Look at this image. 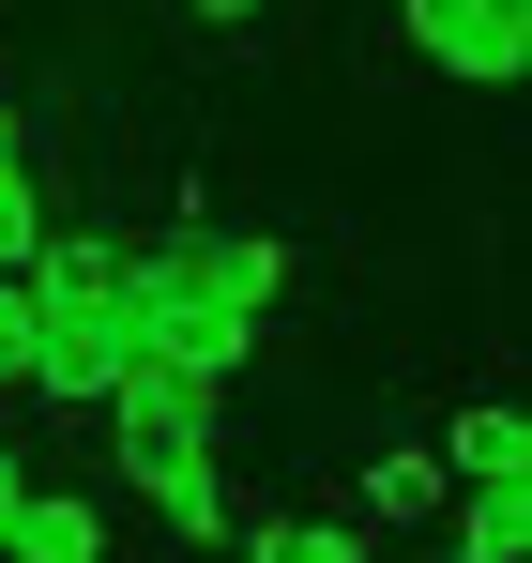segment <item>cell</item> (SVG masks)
Returning <instances> with one entry per match:
<instances>
[{
  "mask_svg": "<svg viewBox=\"0 0 532 563\" xmlns=\"http://www.w3.org/2000/svg\"><path fill=\"white\" fill-rule=\"evenodd\" d=\"M351 518L365 533H426V518H442V457H426V442H380V457L351 472Z\"/></svg>",
  "mask_w": 532,
  "mask_h": 563,
  "instance_id": "obj_5",
  "label": "cell"
},
{
  "mask_svg": "<svg viewBox=\"0 0 532 563\" xmlns=\"http://www.w3.org/2000/svg\"><path fill=\"white\" fill-rule=\"evenodd\" d=\"M229 563H380V533H365L351 503H320V518H244Z\"/></svg>",
  "mask_w": 532,
  "mask_h": 563,
  "instance_id": "obj_7",
  "label": "cell"
},
{
  "mask_svg": "<svg viewBox=\"0 0 532 563\" xmlns=\"http://www.w3.org/2000/svg\"><path fill=\"white\" fill-rule=\"evenodd\" d=\"M15 503H31V472H15V457H0V533H15Z\"/></svg>",
  "mask_w": 532,
  "mask_h": 563,
  "instance_id": "obj_12",
  "label": "cell"
},
{
  "mask_svg": "<svg viewBox=\"0 0 532 563\" xmlns=\"http://www.w3.org/2000/svg\"><path fill=\"white\" fill-rule=\"evenodd\" d=\"M0 563H107V503L91 487H31L15 533H0Z\"/></svg>",
  "mask_w": 532,
  "mask_h": 563,
  "instance_id": "obj_6",
  "label": "cell"
},
{
  "mask_svg": "<svg viewBox=\"0 0 532 563\" xmlns=\"http://www.w3.org/2000/svg\"><path fill=\"white\" fill-rule=\"evenodd\" d=\"M182 15H198V31H259L274 0H182Z\"/></svg>",
  "mask_w": 532,
  "mask_h": 563,
  "instance_id": "obj_11",
  "label": "cell"
},
{
  "mask_svg": "<svg viewBox=\"0 0 532 563\" xmlns=\"http://www.w3.org/2000/svg\"><path fill=\"white\" fill-rule=\"evenodd\" d=\"M426 457H442V487H487V472H532V411H502V396H472V411H456V427L426 442Z\"/></svg>",
  "mask_w": 532,
  "mask_h": 563,
  "instance_id": "obj_8",
  "label": "cell"
},
{
  "mask_svg": "<svg viewBox=\"0 0 532 563\" xmlns=\"http://www.w3.org/2000/svg\"><path fill=\"white\" fill-rule=\"evenodd\" d=\"M0 396H31V275H0Z\"/></svg>",
  "mask_w": 532,
  "mask_h": 563,
  "instance_id": "obj_10",
  "label": "cell"
},
{
  "mask_svg": "<svg viewBox=\"0 0 532 563\" xmlns=\"http://www.w3.org/2000/svg\"><path fill=\"white\" fill-rule=\"evenodd\" d=\"M122 487L153 503V533H182V549H229V533H244L229 442H168V457H122Z\"/></svg>",
  "mask_w": 532,
  "mask_h": 563,
  "instance_id": "obj_3",
  "label": "cell"
},
{
  "mask_svg": "<svg viewBox=\"0 0 532 563\" xmlns=\"http://www.w3.org/2000/svg\"><path fill=\"white\" fill-rule=\"evenodd\" d=\"M289 244H259V229H213V213H168L153 244H122V335L153 351V366L182 380H229L259 366V335H274V305H289Z\"/></svg>",
  "mask_w": 532,
  "mask_h": 563,
  "instance_id": "obj_1",
  "label": "cell"
},
{
  "mask_svg": "<svg viewBox=\"0 0 532 563\" xmlns=\"http://www.w3.org/2000/svg\"><path fill=\"white\" fill-rule=\"evenodd\" d=\"M396 31L442 62L456 92H518L532 77V0H396Z\"/></svg>",
  "mask_w": 532,
  "mask_h": 563,
  "instance_id": "obj_2",
  "label": "cell"
},
{
  "mask_svg": "<svg viewBox=\"0 0 532 563\" xmlns=\"http://www.w3.org/2000/svg\"><path fill=\"white\" fill-rule=\"evenodd\" d=\"M46 229H62V213H46V184H31V153H0V275H31Z\"/></svg>",
  "mask_w": 532,
  "mask_h": 563,
  "instance_id": "obj_9",
  "label": "cell"
},
{
  "mask_svg": "<svg viewBox=\"0 0 532 563\" xmlns=\"http://www.w3.org/2000/svg\"><path fill=\"white\" fill-rule=\"evenodd\" d=\"M380 563H456V549H380Z\"/></svg>",
  "mask_w": 532,
  "mask_h": 563,
  "instance_id": "obj_13",
  "label": "cell"
},
{
  "mask_svg": "<svg viewBox=\"0 0 532 563\" xmlns=\"http://www.w3.org/2000/svg\"><path fill=\"white\" fill-rule=\"evenodd\" d=\"M456 563H532V472H487V487H442Z\"/></svg>",
  "mask_w": 532,
  "mask_h": 563,
  "instance_id": "obj_4",
  "label": "cell"
}]
</instances>
